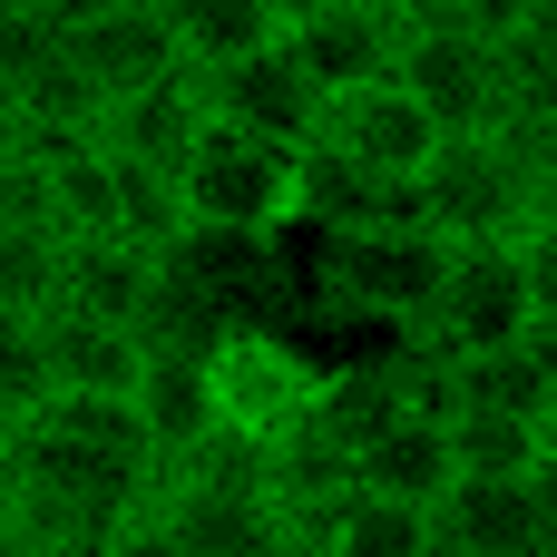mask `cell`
I'll use <instances>...</instances> for the list:
<instances>
[{
    "instance_id": "obj_17",
    "label": "cell",
    "mask_w": 557,
    "mask_h": 557,
    "mask_svg": "<svg viewBox=\"0 0 557 557\" xmlns=\"http://www.w3.org/2000/svg\"><path fill=\"white\" fill-rule=\"evenodd\" d=\"M294 557H441V539H431V509L382 499V490H343V499L304 529Z\"/></svg>"
},
{
    "instance_id": "obj_26",
    "label": "cell",
    "mask_w": 557,
    "mask_h": 557,
    "mask_svg": "<svg viewBox=\"0 0 557 557\" xmlns=\"http://www.w3.org/2000/svg\"><path fill=\"white\" fill-rule=\"evenodd\" d=\"M519 274H529V323H557V225L519 235Z\"/></svg>"
},
{
    "instance_id": "obj_3",
    "label": "cell",
    "mask_w": 557,
    "mask_h": 557,
    "mask_svg": "<svg viewBox=\"0 0 557 557\" xmlns=\"http://www.w3.org/2000/svg\"><path fill=\"white\" fill-rule=\"evenodd\" d=\"M186 186V225H235V235H294V196H304V147H274L255 127L206 117V137L176 166Z\"/></svg>"
},
{
    "instance_id": "obj_6",
    "label": "cell",
    "mask_w": 557,
    "mask_h": 557,
    "mask_svg": "<svg viewBox=\"0 0 557 557\" xmlns=\"http://www.w3.org/2000/svg\"><path fill=\"white\" fill-rule=\"evenodd\" d=\"M557 480L548 470H460L431 509L441 557H548Z\"/></svg>"
},
{
    "instance_id": "obj_1",
    "label": "cell",
    "mask_w": 557,
    "mask_h": 557,
    "mask_svg": "<svg viewBox=\"0 0 557 557\" xmlns=\"http://www.w3.org/2000/svg\"><path fill=\"white\" fill-rule=\"evenodd\" d=\"M441 264H450V235H431L421 215L343 225L304 264V313H333V323H362V333H421V313L441 294Z\"/></svg>"
},
{
    "instance_id": "obj_10",
    "label": "cell",
    "mask_w": 557,
    "mask_h": 557,
    "mask_svg": "<svg viewBox=\"0 0 557 557\" xmlns=\"http://www.w3.org/2000/svg\"><path fill=\"white\" fill-rule=\"evenodd\" d=\"M157 519L176 557H294L274 490H245V480H157Z\"/></svg>"
},
{
    "instance_id": "obj_22",
    "label": "cell",
    "mask_w": 557,
    "mask_h": 557,
    "mask_svg": "<svg viewBox=\"0 0 557 557\" xmlns=\"http://www.w3.org/2000/svg\"><path fill=\"white\" fill-rule=\"evenodd\" d=\"M450 450L460 470H548V431L509 411H450Z\"/></svg>"
},
{
    "instance_id": "obj_25",
    "label": "cell",
    "mask_w": 557,
    "mask_h": 557,
    "mask_svg": "<svg viewBox=\"0 0 557 557\" xmlns=\"http://www.w3.org/2000/svg\"><path fill=\"white\" fill-rule=\"evenodd\" d=\"M49 49H59V29H49L39 10H0V88H20Z\"/></svg>"
},
{
    "instance_id": "obj_13",
    "label": "cell",
    "mask_w": 557,
    "mask_h": 557,
    "mask_svg": "<svg viewBox=\"0 0 557 557\" xmlns=\"http://www.w3.org/2000/svg\"><path fill=\"white\" fill-rule=\"evenodd\" d=\"M206 69H166V78H147V88H127V98H108V147L117 157H147V166H186V147L206 137Z\"/></svg>"
},
{
    "instance_id": "obj_24",
    "label": "cell",
    "mask_w": 557,
    "mask_h": 557,
    "mask_svg": "<svg viewBox=\"0 0 557 557\" xmlns=\"http://www.w3.org/2000/svg\"><path fill=\"white\" fill-rule=\"evenodd\" d=\"M49 401V343H39V313H0V411H39Z\"/></svg>"
},
{
    "instance_id": "obj_20",
    "label": "cell",
    "mask_w": 557,
    "mask_h": 557,
    "mask_svg": "<svg viewBox=\"0 0 557 557\" xmlns=\"http://www.w3.org/2000/svg\"><path fill=\"white\" fill-rule=\"evenodd\" d=\"M166 29H176L186 69H225L284 29V0H166Z\"/></svg>"
},
{
    "instance_id": "obj_9",
    "label": "cell",
    "mask_w": 557,
    "mask_h": 557,
    "mask_svg": "<svg viewBox=\"0 0 557 557\" xmlns=\"http://www.w3.org/2000/svg\"><path fill=\"white\" fill-rule=\"evenodd\" d=\"M206 108H215L225 127L274 137V147H313V137H323V88H313V69L284 49V29H274L264 49L206 69Z\"/></svg>"
},
{
    "instance_id": "obj_8",
    "label": "cell",
    "mask_w": 557,
    "mask_h": 557,
    "mask_svg": "<svg viewBox=\"0 0 557 557\" xmlns=\"http://www.w3.org/2000/svg\"><path fill=\"white\" fill-rule=\"evenodd\" d=\"M323 147H333L343 166H362V176H421L431 147H441V117L382 69V78L323 98Z\"/></svg>"
},
{
    "instance_id": "obj_23",
    "label": "cell",
    "mask_w": 557,
    "mask_h": 557,
    "mask_svg": "<svg viewBox=\"0 0 557 557\" xmlns=\"http://www.w3.org/2000/svg\"><path fill=\"white\" fill-rule=\"evenodd\" d=\"M0 304L49 313L59 304V225H10L0 215Z\"/></svg>"
},
{
    "instance_id": "obj_27",
    "label": "cell",
    "mask_w": 557,
    "mask_h": 557,
    "mask_svg": "<svg viewBox=\"0 0 557 557\" xmlns=\"http://www.w3.org/2000/svg\"><path fill=\"white\" fill-rule=\"evenodd\" d=\"M98 557H176V539H166V519H157V499H137L127 519H108V539H98Z\"/></svg>"
},
{
    "instance_id": "obj_18",
    "label": "cell",
    "mask_w": 557,
    "mask_h": 557,
    "mask_svg": "<svg viewBox=\"0 0 557 557\" xmlns=\"http://www.w3.org/2000/svg\"><path fill=\"white\" fill-rule=\"evenodd\" d=\"M137 421H147V441H157V470H166V450H186L206 421H215V401H206V352H166V343H147V372H137Z\"/></svg>"
},
{
    "instance_id": "obj_30",
    "label": "cell",
    "mask_w": 557,
    "mask_h": 557,
    "mask_svg": "<svg viewBox=\"0 0 557 557\" xmlns=\"http://www.w3.org/2000/svg\"><path fill=\"white\" fill-rule=\"evenodd\" d=\"M0 557H29V539H20V519L0 509Z\"/></svg>"
},
{
    "instance_id": "obj_35",
    "label": "cell",
    "mask_w": 557,
    "mask_h": 557,
    "mask_svg": "<svg viewBox=\"0 0 557 557\" xmlns=\"http://www.w3.org/2000/svg\"><path fill=\"white\" fill-rule=\"evenodd\" d=\"M0 431H10V411H0Z\"/></svg>"
},
{
    "instance_id": "obj_16",
    "label": "cell",
    "mask_w": 557,
    "mask_h": 557,
    "mask_svg": "<svg viewBox=\"0 0 557 557\" xmlns=\"http://www.w3.org/2000/svg\"><path fill=\"white\" fill-rule=\"evenodd\" d=\"M157 294V255L127 235H59V304L69 313H108V323H147Z\"/></svg>"
},
{
    "instance_id": "obj_19",
    "label": "cell",
    "mask_w": 557,
    "mask_h": 557,
    "mask_svg": "<svg viewBox=\"0 0 557 557\" xmlns=\"http://www.w3.org/2000/svg\"><path fill=\"white\" fill-rule=\"evenodd\" d=\"M450 411H509V421H539L548 431V392H539L529 333L519 343H480V352H450Z\"/></svg>"
},
{
    "instance_id": "obj_7",
    "label": "cell",
    "mask_w": 557,
    "mask_h": 557,
    "mask_svg": "<svg viewBox=\"0 0 557 557\" xmlns=\"http://www.w3.org/2000/svg\"><path fill=\"white\" fill-rule=\"evenodd\" d=\"M529 333V274H519V235L509 245H450L441 264V294L421 313V343L450 362V352H480V343H519Z\"/></svg>"
},
{
    "instance_id": "obj_33",
    "label": "cell",
    "mask_w": 557,
    "mask_h": 557,
    "mask_svg": "<svg viewBox=\"0 0 557 557\" xmlns=\"http://www.w3.org/2000/svg\"><path fill=\"white\" fill-rule=\"evenodd\" d=\"M392 10H431V0H392Z\"/></svg>"
},
{
    "instance_id": "obj_5",
    "label": "cell",
    "mask_w": 557,
    "mask_h": 557,
    "mask_svg": "<svg viewBox=\"0 0 557 557\" xmlns=\"http://www.w3.org/2000/svg\"><path fill=\"white\" fill-rule=\"evenodd\" d=\"M392 78L441 117V137H460V127H499V39L490 29H470V20H450V10H411L401 20V49H392Z\"/></svg>"
},
{
    "instance_id": "obj_14",
    "label": "cell",
    "mask_w": 557,
    "mask_h": 557,
    "mask_svg": "<svg viewBox=\"0 0 557 557\" xmlns=\"http://www.w3.org/2000/svg\"><path fill=\"white\" fill-rule=\"evenodd\" d=\"M460 480V450H450V421L411 411V421H382L372 441H352V490H382V499H411V509H441V490Z\"/></svg>"
},
{
    "instance_id": "obj_15",
    "label": "cell",
    "mask_w": 557,
    "mask_h": 557,
    "mask_svg": "<svg viewBox=\"0 0 557 557\" xmlns=\"http://www.w3.org/2000/svg\"><path fill=\"white\" fill-rule=\"evenodd\" d=\"M39 343H49V392H137V372H147V333L137 323H108V313L49 304L39 313Z\"/></svg>"
},
{
    "instance_id": "obj_29",
    "label": "cell",
    "mask_w": 557,
    "mask_h": 557,
    "mask_svg": "<svg viewBox=\"0 0 557 557\" xmlns=\"http://www.w3.org/2000/svg\"><path fill=\"white\" fill-rule=\"evenodd\" d=\"M98 10H117V0H39L49 29H78V20H98Z\"/></svg>"
},
{
    "instance_id": "obj_12",
    "label": "cell",
    "mask_w": 557,
    "mask_h": 557,
    "mask_svg": "<svg viewBox=\"0 0 557 557\" xmlns=\"http://www.w3.org/2000/svg\"><path fill=\"white\" fill-rule=\"evenodd\" d=\"M59 39H69V59L98 78V98H127V88L186 69V49H176V29H166V0H117V10L59 29Z\"/></svg>"
},
{
    "instance_id": "obj_31",
    "label": "cell",
    "mask_w": 557,
    "mask_h": 557,
    "mask_svg": "<svg viewBox=\"0 0 557 557\" xmlns=\"http://www.w3.org/2000/svg\"><path fill=\"white\" fill-rule=\"evenodd\" d=\"M519 29H548V39H557V0H529V20H519Z\"/></svg>"
},
{
    "instance_id": "obj_2",
    "label": "cell",
    "mask_w": 557,
    "mask_h": 557,
    "mask_svg": "<svg viewBox=\"0 0 557 557\" xmlns=\"http://www.w3.org/2000/svg\"><path fill=\"white\" fill-rule=\"evenodd\" d=\"M421 215L450 245H509V235H529V215H539L529 137L519 127H460V137H441L431 166H421Z\"/></svg>"
},
{
    "instance_id": "obj_28",
    "label": "cell",
    "mask_w": 557,
    "mask_h": 557,
    "mask_svg": "<svg viewBox=\"0 0 557 557\" xmlns=\"http://www.w3.org/2000/svg\"><path fill=\"white\" fill-rule=\"evenodd\" d=\"M529 186H539V215L529 225H557V137H529Z\"/></svg>"
},
{
    "instance_id": "obj_11",
    "label": "cell",
    "mask_w": 557,
    "mask_h": 557,
    "mask_svg": "<svg viewBox=\"0 0 557 557\" xmlns=\"http://www.w3.org/2000/svg\"><path fill=\"white\" fill-rule=\"evenodd\" d=\"M401 20H411V10H392V0H284V49H294V59L313 69V88L333 98V88H362V78L392 69Z\"/></svg>"
},
{
    "instance_id": "obj_32",
    "label": "cell",
    "mask_w": 557,
    "mask_h": 557,
    "mask_svg": "<svg viewBox=\"0 0 557 557\" xmlns=\"http://www.w3.org/2000/svg\"><path fill=\"white\" fill-rule=\"evenodd\" d=\"M0 10H39V0H0Z\"/></svg>"
},
{
    "instance_id": "obj_34",
    "label": "cell",
    "mask_w": 557,
    "mask_h": 557,
    "mask_svg": "<svg viewBox=\"0 0 557 557\" xmlns=\"http://www.w3.org/2000/svg\"><path fill=\"white\" fill-rule=\"evenodd\" d=\"M548 557H557V529H548Z\"/></svg>"
},
{
    "instance_id": "obj_21",
    "label": "cell",
    "mask_w": 557,
    "mask_h": 557,
    "mask_svg": "<svg viewBox=\"0 0 557 557\" xmlns=\"http://www.w3.org/2000/svg\"><path fill=\"white\" fill-rule=\"evenodd\" d=\"M108 157H117V147H108ZM117 235L147 245V255H166V245L186 235V186H176L166 166H147V157H117Z\"/></svg>"
},
{
    "instance_id": "obj_4",
    "label": "cell",
    "mask_w": 557,
    "mask_h": 557,
    "mask_svg": "<svg viewBox=\"0 0 557 557\" xmlns=\"http://www.w3.org/2000/svg\"><path fill=\"white\" fill-rule=\"evenodd\" d=\"M323 372H333V362H323L294 323H235L225 343H206V401H215L225 431H255V441L294 431V421L323 401Z\"/></svg>"
}]
</instances>
